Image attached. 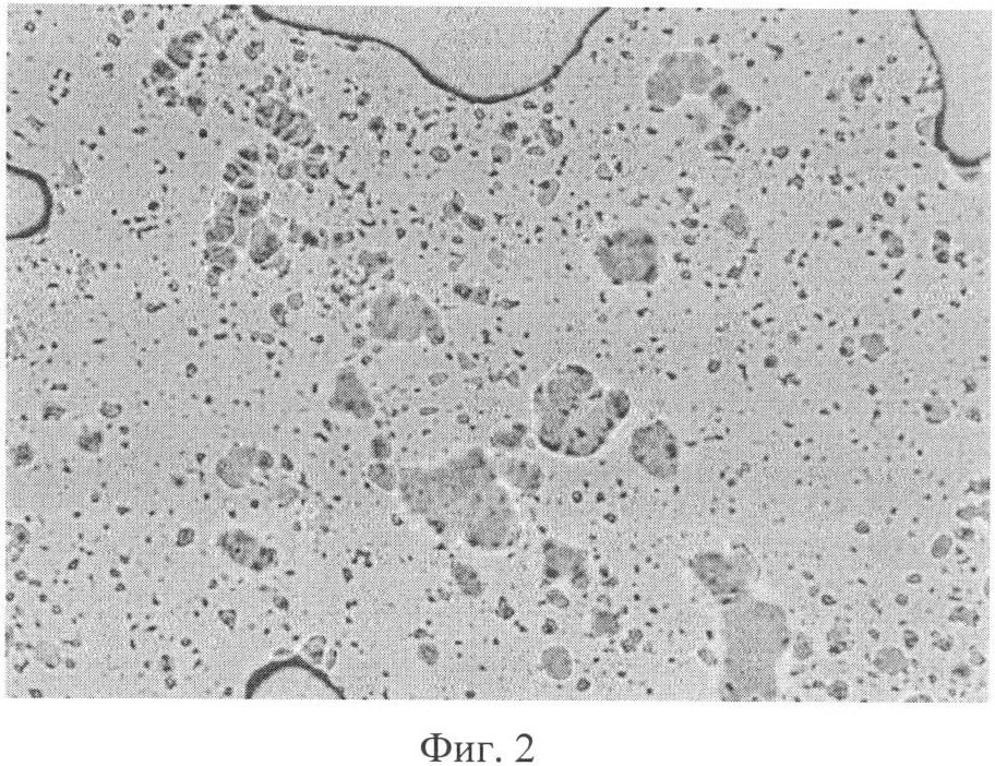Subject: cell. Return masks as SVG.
<instances>
[{
	"instance_id": "1",
	"label": "cell",
	"mask_w": 995,
	"mask_h": 766,
	"mask_svg": "<svg viewBox=\"0 0 995 766\" xmlns=\"http://www.w3.org/2000/svg\"><path fill=\"white\" fill-rule=\"evenodd\" d=\"M418 22L393 35L454 93L494 100L538 87L578 40L579 10L538 5L417 8Z\"/></svg>"
},
{
	"instance_id": "5",
	"label": "cell",
	"mask_w": 995,
	"mask_h": 766,
	"mask_svg": "<svg viewBox=\"0 0 995 766\" xmlns=\"http://www.w3.org/2000/svg\"><path fill=\"white\" fill-rule=\"evenodd\" d=\"M37 657L49 665H57L59 659L55 647L47 643L37 646Z\"/></svg>"
},
{
	"instance_id": "3",
	"label": "cell",
	"mask_w": 995,
	"mask_h": 766,
	"mask_svg": "<svg viewBox=\"0 0 995 766\" xmlns=\"http://www.w3.org/2000/svg\"><path fill=\"white\" fill-rule=\"evenodd\" d=\"M407 496H419L470 546L484 535L519 518L513 494L482 452L468 450L420 468L410 477Z\"/></svg>"
},
{
	"instance_id": "6",
	"label": "cell",
	"mask_w": 995,
	"mask_h": 766,
	"mask_svg": "<svg viewBox=\"0 0 995 766\" xmlns=\"http://www.w3.org/2000/svg\"><path fill=\"white\" fill-rule=\"evenodd\" d=\"M828 694L835 698H846L848 696V685L842 681H836L828 687Z\"/></svg>"
},
{
	"instance_id": "4",
	"label": "cell",
	"mask_w": 995,
	"mask_h": 766,
	"mask_svg": "<svg viewBox=\"0 0 995 766\" xmlns=\"http://www.w3.org/2000/svg\"><path fill=\"white\" fill-rule=\"evenodd\" d=\"M875 667L888 674H897L904 669L907 665L903 653L895 647L880 649L874 659Z\"/></svg>"
},
{
	"instance_id": "2",
	"label": "cell",
	"mask_w": 995,
	"mask_h": 766,
	"mask_svg": "<svg viewBox=\"0 0 995 766\" xmlns=\"http://www.w3.org/2000/svg\"><path fill=\"white\" fill-rule=\"evenodd\" d=\"M630 410L627 395L588 368L561 363L531 393L532 433L543 450L586 458L603 447Z\"/></svg>"
}]
</instances>
